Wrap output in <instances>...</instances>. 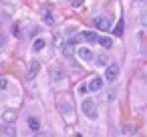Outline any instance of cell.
Here are the masks:
<instances>
[{"label":"cell","mask_w":147,"mask_h":137,"mask_svg":"<svg viewBox=\"0 0 147 137\" xmlns=\"http://www.w3.org/2000/svg\"><path fill=\"white\" fill-rule=\"evenodd\" d=\"M119 79V65L117 63H109L105 69V81L107 83H115Z\"/></svg>","instance_id":"obj_1"},{"label":"cell","mask_w":147,"mask_h":137,"mask_svg":"<svg viewBox=\"0 0 147 137\" xmlns=\"http://www.w3.org/2000/svg\"><path fill=\"white\" fill-rule=\"evenodd\" d=\"M81 109H83V113H85L89 119H97V105H95L93 99H85L83 105H81Z\"/></svg>","instance_id":"obj_2"},{"label":"cell","mask_w":147,"mask_h":137,"mask_svg":"<svg viewBox=\"0 0 147 137\" xmlns=\"http://www.w3.org/2000/svg\"><path fill=\"white\" fill-rule=\"evenodd\" d=\"M93 24H95V28H99V30H103V32H109V30H113V28H111V22H109V18H105V16H97Z\"/></svg>","instance_id":"obj_3"},{"label":"cell","mask_w":147,"mask_h":137,"mask_svg":"<svg viewBox=\"0 0 147 137\" xmlns=\"http://www.w3.org/2000/svg\"><path fill=\"white\" fill-rule=\"evenodd\" d=\"M38 71H40V61H32L30 67H28V71H26V79L32 81V79L38 75Z\"/></svg>","instance_id":"obj_4"},{"label":"cell","mask_w":147,"mask_h":137,"mask_svg":"<svg viewBox=\"0 0 147 137\" xmlns=\"http://www.w3.org/2000/svg\"><path fill=\"white\" fill-rule=\"evenodd\" d=\"M79 59L81 61H93V51L91 49H87V47H83V49H79Z\"/></svg>","instance_id":"obj_5"},{"label":"cell","mask_w":147,"mask_h":137,"mask_svg":"<svg viewBox=\"0 0 147 137\" xmlns=\"http://www.w3.org/2000/svg\"><path fill=\"white\" fill-rule=\"evenodd\" d=\"M0 135H16V129L12 123H4V125H0Z\"/></svg>","instance_id":"obj_6"},{"label":"cell","mask_w":147,"mask_h":137,"mask_svg":"<svg viewBox=\"0 0 147 137\" xmlns=\"http://www.w3.org/2000/svg\"><path fill=\"white\" fill-rule=\"evenodd\" d=\"M73 55H75L73 43H65V45H63V57H65V59H73Z\"/></svg>","instance_id":"obj_7"},{"label":"cell","mask_w":147,"mask_h":137,"mask_svg":"<svg viewBox=\"0 0 147 137\" xmlns=\"http://www.w3.org/2000/svg\"><path fill=\"white\" fill-rule=\"evenodd\" d=\"M2 121H4V123H14V121H16V111H14V109H8V111H4V115H2Z\"/></svg>","instance_id":"obj_8"},{"label":"cell","mask_w":147,"mask_h":137,"mask_svg":"<svg viewBox=\"0 0 147 137\" xmlns=\"http://www.w3.org/2000/svg\"><path fill=\"white\" fill-rule=\"evenodd\" d=\"M101 87H103V79H99V77L91 79V83H89V89H91V91H99Z\"/></svg>","instance_id":"obj_9"},{"label":"cell","mask_w":147,"mask_h":137,"mask_svg":"<svg viewBox=\"0 0 147 137\" xmlns=\"http://www.w3.org/2000/svg\"><path fill=\"white\" fill-rule=\"evenodd\" d=\"M26 123H28V129H30V131H38V129H40V121H38L36 117H28Z\"/></svg>","instance_id":"obj_10"},{"label":"cell","mask_w":147,"mask_h":137,"mask_svg":"<svg viewBox=\"0 0 147 137\" xmlns=\"http://www.w3.org/2000/svg\"><path fill=\"white\" fill-rule=\"evenodd\" d=\"M45 47H47V40H45V38H36L34 45H32V51H34V53H40Z\"/></svg>","instance_id":"obj_11"},{"label":"cell","mask_w":147,"mask_h":137,"mask_svg":"<svg viewBox=\"0 0 147 137\" xmlns=\"http://www.w3.org/2000/svg\"><path fill=\"white\" fill-rule=\"evenodd\" d=\"M99 45H101L103 49H107V51H109V49L113 47V40H111L109 36H99Z\"/></svg>","instance_id":"obj_12"},{"label":"cell","mask_w":147,"mask_h":137,"mask_svg":"<svg viewBox=\"0 0 147 137\" xmlns=\"http://www.w3.org/2000/svg\"><path fill=\"white\" fill-rule=\"evenodd\" d=\"M53 79H55L57 83H61V81L65 79V73H63V69H59V67H57V69H53Z\"/></svg>","instance_id":"obj_13"},{"label":"cell","mask_w":147,"mask_h":137,"mask_svg":"<svg viewBox=\"0 0 147 137\" xmlns=\"http://www.w3.org/2000/svg\"><path fill=\"white\" fill-rule=\"evenodd\" d=\"M83 38H85L87 43H99V36H97L95 32H83Z\"/></svg>","instance_id":"obj_14"},{"label":"cell","mask_w":147,"mask_h":137,"mask_svg":"<svg viewBox=\"0 0 147 137\" xmlns=\"http://www.w3.org/2000/svg\"><path fill=\"white\" fill-rule=\"evenodd\" d=\"M95 63H97L99 67H107V65H109V59H107L105 55H101V57H97V61H95Z\"/></svg>","instance_id":"obj_15"},{"label":"cell","mask_w":147,"mask_h":137,"mask_svg":"<svg viewBox=\"0 0 147 137\" xmlns=\"http://www.w3.org/2000/svg\"><path fill=\"white\" fill-rule=\"evenodd\" d=\"M69 113V119H73V115H71V103L67 101V103H63V115H67Z\"/></svg>","instance_id":"obj_16"},{"label":"cell","mask_w":147,"mask_h":137,"mask_svg":"<svg viewBox=\"0 0 147 137\" xmlns=\"http://www.w3.org/2000/svg\"><path fill=\"white\" fill-rule=\"evenodd\" d=\"M113 30H115V34H117V36H121V34H123V20H119V22H117V26H115Z\"/></svg>","instance_id":"obj_17"},{"label":"cell","mask_w":147,"mask_h":137,"mask_svg":"<svg viewBox=\"0 0 147 137\" xmlns=\"http://www.w3.org/2000/svg\"><path fill=\"white\" fill-rule=\"evenodd\" d=\"M45 22H47V24H51V26L55 24V18H53V14H51V12H45Z\"/></svg>","instance_id":"obj_18"},{"label":"cell","mask_w":147,"mask_h":137,"mask_svg":"<svg viewBox=\"0 0 147 137\" xmlns=\"http://www.w3.org/2000/svg\"><path fill=\"white\" fill-rule=\"evenodd\" d=\"M139 20H141V24H143V26L147 28V10H143V12H141V16H139Z\"/></svg>","instance_id":"obj_19"},{"label":"cell","mask_w":147,"mask_h":137,"mask_svg":"<svg viewBox=\"0 0 147 137\" xmlns=\"http://www.w3.org/2000/svg\"><path fill=\"white\" fill-rule=\"evenodd\" d=\"M8 89V81L6 79H0V91H6Z\"/></svg>","instance_id":"obj_20"},{"label":"cell","mask_w":147,"mask_h":137,"mask_svg":"<svg viewBox=\"0 0 147 137\" xmlns=\"http://www.w3.org/2000/svg\"><path fill=\"white\" fill-rule=\"evenodd\" d=\"M87 91H89V85H85V83H83V85H79V93H81V95H83V93H87Z\"/></svg>","instance_id":"obj_21"},{"label":"cell","mask_w":147,"mask_h":137,"mask_svg":"<svg viewBox=\"0 0 147 137\" xmlns=\"http://www.w3.org/2000/svg\"><path fill=\"white\" fill-rule=\"evenodd\" d=\"M12 32H14V36H18V34H20V28H18V24L14 26V30H12Z\"/></svg>","instance_id":"obj_22"},{"label":"cell","mask_w":147,"mask_h":137,"mask_svg":"<svg viewBox=\"0 0 147 137\" xmlns=\"http://www.w3.org/2000/svg\"><path fill=\"white\" fill-rule=\"evenodd\" d=\"M125 133H127V135H129V133H135V127H127V129H125Z\"/></svg>","instance_id":"obj_23"},{"label":"cell","mask_w":147,"mask_h":137,"mask_svg":"<svg viewBox=\"0 0 147 137\" xmlns=\"http://www.w3.org/2000/svg\"><path fill=\"white\" fill-rule=\"evenodd\" d=\"M2 47H4V36L0 34V49H2Z\"/></svg>","instance_id":"obj_24"}]
</instances>
